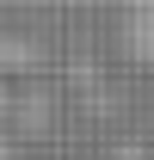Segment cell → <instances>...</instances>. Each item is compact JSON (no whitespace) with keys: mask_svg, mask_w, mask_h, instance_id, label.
<instances>
[{"mask_svg":"<svg viewBox=\"0 0 154 160\" xmlns=\"http://www.w3.org/2000/svg\"><path fill=\"white\" fill-rule=\"evenodd\" d=\"M123 43H130L136 56L154 62V6H130V19H123Z\"/></svg>","mask_w":154,"mask_h":160,"instance_id":"6da1fadb","label":"cell"},{"mask_svg":"<svg viewBox=\"0 0 154 160\" xmlns=\"http://www.w3.org/2000/svg\"><path fill=\"white\" fill-rule=\"evenodd\" d=\"M0 160H6V154H0Z\"/></svg>","mask_w":154,"mask_h":160,"instance_id":"7a4b0ae2","label":"cell"}]
</instances>
